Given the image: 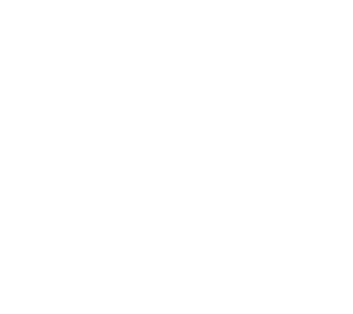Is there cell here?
Instances as JSON below:
<instances>
[]
</instances>
